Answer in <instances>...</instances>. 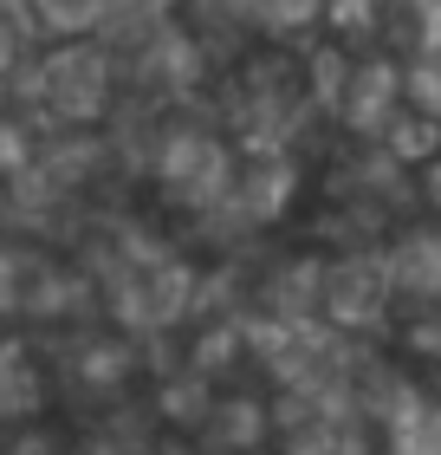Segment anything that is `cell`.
I'll list each match as a JSON object with an SVG mask.
<instances>
[{
  "mask_svg": "<svg viewBox=\"0 0 441 455\" xmlns=\"http://www.w3.org/2000/svg\"><path fill=\"white\" fill-rule=\"evenodd\" d=\"M331 7H338V0H331Z\"/></svg>",
  "mask_w": 441,
  "mask_h": 455,
  "instance_id": "obj_1",
  "label": "cell"
}]
</instances>
